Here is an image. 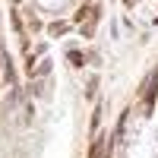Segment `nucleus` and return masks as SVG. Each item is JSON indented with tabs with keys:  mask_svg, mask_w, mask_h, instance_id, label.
I'll use <instances>...</instances> for the list:
<instances>
[{
	"mask_svg": "<svg viewBox=\"0 0 158 158\" xmlns=\"http://www.w3.org/2000/svg\"><path fill=\"white\" fill-rule=\"evenodd\" d=\"M89 158H101V139L92 142V149H89Z\"/></svg>",
	"mask_w": 158,
	"mask_h": 158,
	"instance_id": "nucleus-2",
	"label": "nucleus"
},
{
	"mask_svg": "<svg viewBox=\"0 0 158 158\" xmlns=\"http://www.w3.org/2000/svg\"><path fill=\"white\" fill-rule=\"evenodd\" d=\"M155 98H158V73H152L149 82H146V95H142V101H146V114H152Z\"/></svg>",
	"mask_w": 158,
	"mask_h": 158,
	"instance_id": "nucleus-1",
	"label": "nucleus"
}]
</instances>
